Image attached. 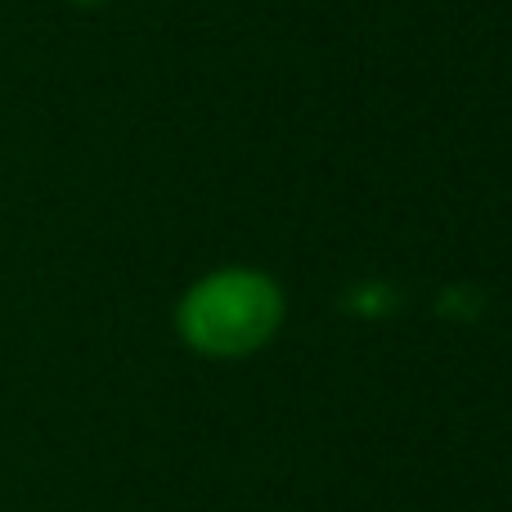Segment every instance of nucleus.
Here are the masks:
<instances>
[{
	"mask_svg": "<svg viewBox=\"0 0 512 512\" xmlns=\"http://www.w3.org/2000/svg\"><path fill=\"white\" fill-rule=\"evenodd\" d=\"M288 301L265 270L221 265L185 288L176 301V333L194 355L207 360H243L274 342Z\"/></svg>",
	"mask_w": 512,
	"mask_h": 512,
	"instance_id": "f257e3e1",
	"label": "nucleus"
},
{
	"mask_svg": "<svg viewBox=\"0 0 512 512\" xmlns=\"http://www.w3.org/2000/svg\"><path fill=\"white\" fill-rule=\"evenodd\" d=\"M72 5H81V9H95V5H104V0H72Z\"/></svg>",
	"mask_w": 512,
	"mask_h": 512,
	"instance_id": "f03ea898",
	"label": "nucleus"
}]
</instances>
